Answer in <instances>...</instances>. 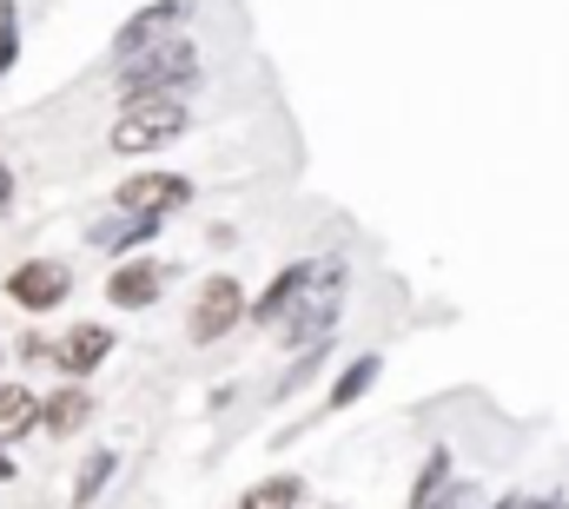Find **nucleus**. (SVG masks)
<instances>
[{"label":"nucleus","mask_w":569,"mask_h":509,"mask_svg":"<svg viewBox=\"0 0 569 509\" xmlns=\"http://www.w3.org/2000/svg\"><path fill=\"white\" fill-rule=\"evenodd\" d=\"M443 483H450V450H430V457H425V470H418V483H411V509L430 503V497H437Z\"/></svg>","instance_id":"obj_18"},{"label":"nucleus","mask_w":569,"mask_h":509,"mask_svg":"<svg viewBox=\"0 0 569 509\" xmlns=\"http://www.w3.org/2000/svg\"><path fill=\"white\" fill-rule=\"evenodd\" d=\"M20 470H13V457H7V443H0V483H13Z\"/></svg>","instance_id":"obj_23"},{"label":"nucleus","mask_w":569,"mask_h":509,"mask_svg":"<svg viewBox=\"0 0 569 509\" xmlns=\"http://www.w3.org/2000/svg\"><path fill=\"white\" fill-rule=\"evenodd\" d=\"M33 430H40V397L27 383H0V443L33 437Z\"/></svg>","instance_id":"obj_14"},{"label":"nucleus","mask_w":569,"mask_h":509,"mask_svg":"<svg viewBox=\"0 0 569 509\" xmlns=\"http://www.w3.org/2000/svg\"><path fill=\"white\" fill-rule=\"evenodd\" d=\"M199 80H206V53H199V40H186V33H172V40H159V47H140V53L113 60V93H120V107H127V100H192Z\"/></svg>","instance_id":"obj_1"},{"label":"nucleus","mask_w":569,"mask_h":509,"mask_svg":"<svg viewBox=\"0 0 569 509\" xmlns=\"http://www.w3.org/2000/svg\"><path fill=\"white\" fill-rule=\"evenodd\" d=\"M246 325V285L232 278V271H212L206 285H199V298H192V311H186V345H219V338H232Z\"/></svg>","instance_id":"obj_4"},{"label":"nucleus","mask_w":569,"mask_h":509,"mask_svg":"<svg viewBox=\"0 0 569 509\" xmlns=\"http://www.w3.org/2000/svg\"><path fill=\"white\" fill-rule=\"evenodd\" d=\"M305 278H311V258H291L272 271V285L259 291V298H246V325H259V331H272L284 311L298 305V291H305Z\"/></svg>","instance_id":"obj_10"},{"label":"nucleus","mask_w":569,"mask_h":509,"mask_svg":"<svg viewBox=\"0 0 569 509\" xmlns=\"http://www.w3.org/2000/svg\"><path fill=\"white\" fill-rule=\"evenodd\" d=\"M13 47H20V33H13V7H0V73L13 67Z\"/></svg>","instance_id":"obj_19"},{"label":"nucleus","mask_w":569,"mask_h":509,"mask_svg":"<svg viewBox=\"0 0 569 509\" xmlns=\"http://www.w3.org/2000/svg\"><path fill=\"white\" fill-rule=\"evenodd\" d=\"M192 127V100H127L120 120L107 127V152H159Z\"/></svg>","instance_id":"obj_3"},{"label":"nucleus","mask_w":569,"mask_h":509,"mask_svg":"<svg viewBox=\"0 0 569 509\" xmlns=\"http://www.w3.org/2000/svg\"><path fill=\"white\" fill-rule=\"evenodd\" d=\"M325 365H331V338H325V345H305V351H298V365H291V371H284L279 383H272V397H279V403H284V397H298V390L318 378Z\"/></svg>","instance_id":"obj_17"},{"label":"nucleus","mask_w":569,"mask_h":509,"mask_svg":"<svg viewBox=\"0 0 569 509\" xmlns=\"http://www.w3.org/2000/svg\"><path fill=\"white\" fill-rule=\"evenodd\" d=\"M179 206H192V179L186 172H159V166L127 172L120 192H113V212H133V219H172Z\"/></svg>","instance_id":"obj_6"},{"label":"nucleus","mask_w":569,"mask_h":509,"mask_svg":"<svg viewBox=\"0 0 569 509\" xmlns=\"http://www.w3.org/2000/svg\"><path fill=\"white\" fill-rule=\"evenodd\" d=\"M107 358H113V331H107V325H73L67 338H53V358H47V365L67 383H87Z\"/></svg>","instance_id":"obj_9"},{"label":"nucleus","mask_w":569,"mask_h":509,"mask_svg":"<svg viewBox=\"0 0 569 509\" xmlns=\"http://www.w3.org/2000/svg\"><path fill=\"white\" fill-rule=\"evenodd\" d=\"M0 365H7V351H0Z\"/></svg>","instance_id":"obj_24"},{"label":"nucleus","mask_w":569,"mask_h":509,"mask_svg":"<svg viewBox=\"0 0 569 509\" xmlns=\"http://www.w3.org/2000/svg\"><path fill=\"white\" fill-rule=\"evenodd\" d=\"M298 503H305V477H291V470L266 477V483H252V490L239 497V509H298Z\"/></svg>","instance_id":"obj_16"},{"label":"nucleus","mask_w":569,"mask_h":509,"mask_svg":"<svg viewBox=\"0 0 569 509\" xmlns=\"http://www.w3.org/2000/svg\"><path fill=\"white\" fill-rule=\"evenodd\" d=\"M159 232H166V219H133V212H113V219H93V226H87V246L127 258V252H140V246H152Z\"/></svg>","instance_id":"obj_11"},{"label":"nucleus","mask_w":569,"mask_h":509,"mask_svg":"<svg viewBox=\"0 0 569 509\" xmlns=\"http://www.w3.org/2000/svg\"><path fill=\"white\" fill-rule=\"evenodd\" d=\"M87 417H93V397H87V383H60V390H47V397H40V430H53V437H73V430H87Z\"/></svg>","instance_id":"obj_12"},{"label":"nucleus","mask_w":569,"mask_h":509,"mask_svg":"<svg viewBox=\"0 0 569 509\" xmlns=\"http://www.w3.org/2000/svg\"><path fill=\"white\" fill-rule=\"evenodd\" d=\"M192 13H199V0H152V7H140V13L113 33V60H127V53H140V47H159V40L186 33Z\"/></svg>","instance_id":"obj_7"},{"label":"nucleus","mask_w":569,"mask_h":509,"mask_svg":"<svg viewBox=\"0 0 569 509\" xmlns=\"http://www.w3.org/2000/svg\"><path fill=\"white\" fill-rule=\"evenodd\" d=\"M345 291H351V265H345V258H311V278H305L298 305L272 325L284 351H305V345L338 338V325H345Z\"/></svg>","instance_id":"obj_2"},{"label":"nucleus","mask_w":569,"mask_h":509,"mask_svg":"<svg viewBox=\"0 0 569 509\" xmlns=\"http://www.w3.org/2000/svg\"><path fill=\"white\" fill-rule=\"evenodd\" d=\"M120 477V450H93L87 463H80V483H73V509H93L107 497V483Z\"/></svg>","instance_id":"obj_15"},{"label":"nucleus","mask_w":569,"mask_h":509,"mask_svg":"<svg viewBox=\"0 0 569 509\" xmlns=\"http://www.w3.org/2000/svg\"><path fill=\"white\" fill-rule=\"evenodd\" d=\"M166 278H172L166 258H120V265L107 271V305H113V311H146V305H159Z\"/></svg>","instance_id":"obj_8"},{"label":"nucleus","mask_w":569,"mask_h":509,"mask_svg":"<svg viewBox=\"0 0 569 509\" xmlns=\"http://www.w3.org/2000/svg\"><path fill=\"white\" fill-rule=\"evenodd\" d=\"M490 509H569V497H503Z\"/></svg>","instance_id":"obj_21"},{"label":"nucleus","mask_w":569,"mask_h":509,"mask_svg":"<svg viewBox=\"0 0 569 509\" xmlns=\"http://www.w3.org/2000/svg\"><path fill=\"white\" fill-rule=\"evenodd\" d=\"M378 378H385V358H378V351H358L338 378L325 383V403H331V410H351V403H358V397H365Z\"/></svg>","instance_id":"obj_13"},{"label":"nucleus","mask_w":569,"mask_h":509,"mask_svg":"<svg viewBox=\"0 0 569 509\" xmlns=\"http://www.w3.org/2000/svg\"><path fill=\"white\" fill-rule=\"evenodd\" d=\"M7 212H13V172L0 166V219H7Z\"/></svg>","instance_id":"obj_22"},{"label":"nucleus","mask_w":569,"mask_h":509,"mask_svg":"<svg viewBox=\"0 0 569 509\" xmlns=\"http://www.w3.org/2000/svg\"><path fill=\"white\" fill-rule=\"evenodd\" d=\"M20 358H27V365H47V358H53V338L27 331V338H20Z\"/></svg>","instance_id":"obj_20"},{"label":"nucleus","mask_w":569,"mask_h":509,"mask_svg":"<svg viewBox=\"0 0 569 509\" xmlns=\"http://www.w3.org/2000/svg\"><path fill=\"white\" fill-rule=\"evenodd\" d=\"M7 298L27 311V318H47L73 298V265L67 258H20L7 271Z\"/></svg>","instance_id":"obj_5"}]
</instances>
